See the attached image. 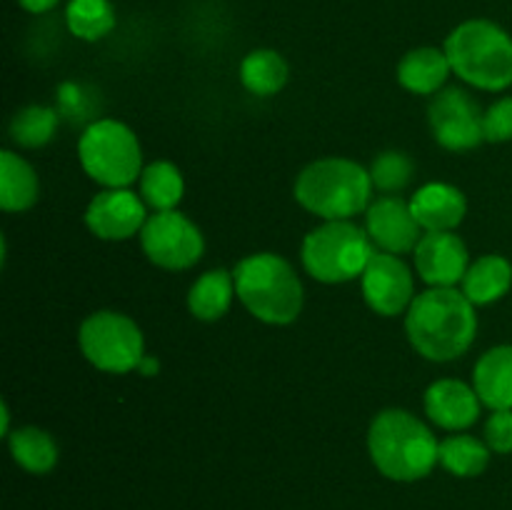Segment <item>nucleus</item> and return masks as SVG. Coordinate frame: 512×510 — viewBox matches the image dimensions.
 Returning a JSON list of instances; mask_svg holds the SVG:
<instances>
[{
	"label": "nucleus",
	"instance_id": "nucleus-13",
	"mask_svg": "<svg viewBox=\"0 0 512 510\" xmlns=\"http://www.w3.org/2000/svg\"><path fill=\"white\" fill-rule=\"evenodd\" d=\"M365 230L378 250L393 255L413 253L423 238V228L415 220L410 200L400 195H380L365 210Z\"/></svg>",
	"mask_w": 512,
	"mask_h": 510
},
{
	"label": "nucleus",
	"instance_id": "nucleus-2",
	"mask_svg": "<svg viewBox=\"0 0 512 510\" xmlns=\"http://www.w3.org/2000/svg\"><path fill=\"white\" fill-rule=\"evenodd\" d=\"M368 450L375 468L398 483L425 478L440 463V443L433 430L403 408L375 415L368 430Z\"/></svg>",
	"mask_w": 512,
	"mask_h": 510
},
{
	"label": "nucleus",
	"instance_id": "nucleus-23",
	"mask_svg": "<svg viewBox=\"0 0 512 510\" xmlns=\"http://www.w3.org/2000/svg\"><path fill=\"white\" fill-rule=\"evenodd\" d=\"M140 198L148 208L155 213H165V210H175L185 195V180L183 173L170 160H153L143 168L140 175Z\"/></svg>",
	"mask_w": 512,
	"mask_h": 510
},
{
	"label": "nucleus",
	"instance_id": "nucleus-6",
	"mask_svg": "<svg viewBox=\"0 0 512 510\" xmlns=\"http://www.w3.org/2000/svg\"><path fill=\"white\" fill-rule=\"evenodd\" d=\"M375 250L368 230L353 220H323V225L305 235L300 258L310 278L340 285L363 278Z\"/></svg>",
	"mask_w": 512,
	"mask_h": 510
},
{
	"label": "nucleus",
	"instance_id": "nucleus-9",
	"mask_svg": "<svg viewBox=\"0 0 512 510\" xmlns=\"http://www.w3.org/2000/svg\"><path fill=\"white\" fill-rule=\"evenodd\" d=\"M140 245L153 265L163 270H188L203 258L205 238L198 225L178 210L153 213L140 230Z\"/></svg>",
	"mask_w": 512,
	"mask_h": 510
},
{
	"label": "nucleus",
	"instance_id": "nucleus-20",
	"mask_svg": "<svg viewBox=\"0 0 512 510\" xmlns=\"http://www.w3.org/2000/svg\"><path fill=\"white\" fill-rule=\"evenodd\" d=\"M40 183L33 165L15 150L0 153V208L5 213H23L38 203Z\"/></svg>",
	"mask_w": 512,
	"mask_h": 510
},
{
	"label": "nucleus",
	"instance_id": "nucleus-21",
	"mask_svg": "<svg viewBox=\"0 0 512 510\" xmlns=\"http://www.w3.org/2000/svg\"><path fill=\"white\" fill-rule=\"evenodd\" d=\"M235 275L223 268L208 270L200 275L188 290V308L193 318L203 323H215L230 310L235 298Z\"/></svg>",
	"mask_w": 512,
	"mask_h": 510
},
{
	"label": "nucleus",
	"instance_id": "nucleus-4",
	"mask_svg": "<svg viewBox=\"0 0 512 510\" xmlns=\"http://www.w3.org/2000/svg\"><path fill=\"white\" fill-rule=\"evenodd\" d=\"M373 190L370 170L350 158H320L295 180V200L323 220H353L368 210Z\"/></svg>",
	"mask_w": 512,
	"mask_h": 510
},
{
	"label": "nucleus",
	"instance_id": "nucleus-16",
	"mask_svg": "<svg viewBox=\"0 0 512 510\" xmlns=\"http://www.w3.org/2000/svg\"><path fill=\"white\" fill-rule=\"evenodd\" d=\"M410 208L423 233H448L465 220L468 200L463 190L450 183H425L413 193Z\"/></svg>",
	"mask_w": 512,
	"mask_h": 510
},
{
	"label": "nucleus",
	"instance_id": "nucleus-30",
	"mask_svg": "<svg viewBox=\"0 0 512 510\" xmlns=\"http://www.w3.org/2000/svg\"><path fill=\"white\" fill-rule=\"evenodd\" d=\"M483 440L493 453H512V410H493L483 428Z\"/></svg>",
	"mask_w": 512,
	"mask_h": 510
},
{
	"label": "nucleus",
	"instance_id": "nucleus-14",
	"mask_svg": "<svg viewBox=\"0 0 512 510\" xmlns=\"http://www.w3.org/2000/svg\"><path fill=\"white\" fill-rule=\"evenodd\" d=\"M413 263L420 280H425L430 288H455L463 283L470 268L468 245L460 235H455V230L423 233L413 250Z\"/></svg>",
	"mask_w": 512,
	"mask_h": 510
},
{
	"label": "nucleus",
	"instance_id": "nucleus-18",
	"mask_svg": "<svg viewBox=\"0 0 512 510\" xmlns=\"http://www.w3.org/2000/svg\"><path fill=\"white\" fill-rule=\"evenodd\" d=\"M473 388L490 410H512V345H495L480 355Z\"/></svg>",
	"mask_w": 512,
	"mask_h": 510
},
{
	"label": "nucleus",
	"instance_id": "nucleus-7",
	"mask_svg": "<svg viewBox=\"0 0 512 510\" xmlns=\"http://www.w3.org/2000/svg\"><path fill=\"white\" fill-rule=\"evenodd\" d=\"M78 160L85 175L103 188H130L145 168L138 135L113 118H100L83 130Z\"/></svg>",
	"mask_w": 512,
	"mask_h": 510
},
{
	"label": "nucleus",
	"instance_id": "nucleus-22",
	"mask_svg": "<svg viewBox=\"0 0 512 510\" xmlns=\"http://www.w3.org/2000/svg\"><path fill=\"white\" fill-rule=\"evenodd\" d=\"M290 78L288 60L270 48L250 50L240 63V83L248 93L258 95V98H270V95L280 93Z\"/></svg>",
	"mask_w": 512,
	"mask_h": 510
},
{
	"label": "nucleus",
	"instance_id": "nucleus-12",
	"mask_svg": "<svg viewBox=\"0 0 512 510\" xmlns=\"http://www.w3.org/2000/svg\"><path fill=\"white\" fill-rule=\"evenodd\" d=\"M148 205L130 188H103L85 210V225L100 240H128L148 223Z\"/></svg>",
	"mask_w": 512,
	"mask_h": 510
},
{
	"label": "nucleus",
	"instance_id": "nucleus-19",
	"mask_svg": "<svg viewBox=\"0 0 512 510\" xmlns=\"http://www.w3.org/2000/svg\"><path fill=\"white\" fill-rule=\"evenodd\" d=\"M512 288V263L505 255L490 253L473 260L465 273L460 290L465 298L478 308V305H493L508 295Z\"/></svg>",
	"mask_w": 512,
	"mask_h": 510
},
{
	"label": "nucleus",
	"instance_id": "nucleus-10",
	"mask_svg": "<svg viewBox=\"0 0 512 510\" xmlns=\"http://www.w3.org/2000/svg\"><path fill=\"white\" fill-rule=\"evenodd\" d=\"M483 113L473 95L460 88H445L435 93L428 108L430 130L435 143L448 150H473L485 140Z\"/></svg>",
	"mask_w": 512,
	"mask_h": 510
},
{
	"label": "nucleus",
	"instance_id": "nucleus-11",
	"mask_svg": "<svg viewBox=\"0 0 512 510\" xmlns=\"http://www.w3.org/2000/svg\"><path fill=\"white\" fill-rule=\"evenodd\" d=\"M363 298L370 310L385 318L408 313L415 300V278L400 255L375 250L373 260L360 278Z\"/></svg>",
	"mask_w": 512,
	"mask_h": 510
},
{
	"label": "nucleus",
	"instance_id": "nucleus-15",
	"mask_svg": "<svg viewBox=\"0 0 512 510\" xmlns=\"http://www.w3.org/2000/svg\"><path fill=\"white\" fill-rule=\"evenodd\" d=\"M425 413L435 425L445 430H460L470 428L475 420L480 418V395L475 393L473 385L463 383L455 378L435 380L428 390H425Z\"/></svg>",
	"mask_w": 512,
	"mask_h": 510
},
{
	"label": "nucleus",
	"instance_id": "nucleus-26",
	"mask_svg": "<svg viewBox=\"0 0 512 510\" xmlns=\"http://www.w3.org/2000/svg\"><path fill=\"white\" fill-rule=\"evenodd\" d=\"M65 25L85 43H95L115 28V8L110 0H70L65 5Z\"/></svg>",
	"mask_w": 512,
	"mask_h": 510
},
{
	"label": "nucleus",
	"instance_id": "nucleus-5",
	"mask_svg": "<svg viewBox=\"0 0 512 510\" xmlns=\"http://www.w3.org/2000/svg\"><path fill=\"white\" fill-rule=\"evenodd\" d=\"M443 50L453 73L473 88L500 93L512 85V38L493 20H465L453 28Z\"/></svg>",
	"mask_w": 512,
	"mask_h": 510
},
{
	"label": "nucleus",
	"instance_id": "nucleus-29",
	"mask_svg": "<svg viewBox=\"0 0 512 510\" xmlns=\"http://www.w3.org/2000/svg\"><path fill=\"white\" fill-rule=\"evenodd\" d=\"M483 133L488 143L512 140V98H500L483 113Z\"/></svg>",
	"mask_w": 512,
	"mask_h": 510
},
{
	"label": "nucleus",
	"instance_id": "nucleus-32",
	"mask_svg": "<svg viewBox=\"0 0 512 510\" xmlns=\"http://www.w3.org/2000/svg\"><path fill=\"white\" fill-rule=\"evenodd\" d=\"M0 418H3L0 430H3V435H10V410H8V403H5V400H3V405H0Z\"/></svg>",
	"mask_w": 512,
	"mask_h": 510
},
{
	"label": "nucleus",
	"instance_id": "nucleus-8",
	"mask_svg": "<svg viewBox=\"0 0 512 510\" xmlns=\"http://www.w3.org/2000/svg\"><path fill=\"white\" fill-rule=\"evenodd\" d=\"M80 353L103 373L125 375L143 365L145 338L140 325L118 310H98L80 323Z\"/></svg>",
	"mask_w": 512,
	"mask_h": 510
},
{
	"label": "nucleus",
	"instance_id": "nucleus-3",
	"mask_svg": "<svg viewBox=\"0 0 512 510\" xmlns=\"http://www.w3.org/2000/svg\"><path fill=\"white\" fill-rule=\"evenodd\" d=\"M235 293L253 318L265 325H290L303 313V280L275 253H253L233 270Z\"/></svg>",
	"mask_w": 512,
	"mask_h": 510
},
{
	"label": "nucleus",
	"instance_id": "nucleus-28",
	"mask_svg": "<svg viewBox=\"0 0 512 510\" xmlns=\"http://www.w3.org/2000/svg\"><path fill=\"white\" fill-rule=\"evenodd\" d=\"M415 175V163L403 150H385L370 165V180L375 190L393 195L408 188V183Z\"/></svg>",
	"mask_w": 512,
	"mask_h": 510
},
{
	"label": "nucleus",
	"instance_id": "nucleus-17",
	"mask_svg": "<svg viewBox=\"0 0 512 510\" xmlns=\"http://www.w3.org/2000/svg\"><path fill=\"white\" fill-rule=\"evenodd\" d=\"M450 73H453V68H450L448 53L433 48V45L413 48L398 63V83L415 95L440 93L443 85L448 83Z\"/></svg>",
	"mask_w": 512,
	"mask_h": 510
},
{
	"label": "nucleus",
	"instance_id": "nucleus-31",
	"mask_svg": "<svg viewBox=\"0 0 512 510\" xmlns=\"http://www.w3.org/2000/svg\"><path fill=\"white\" fill-rule=\"evenodd\" d=\"M58 3L60 0H18L20 8L28 10V13H33V15L50 13V10H53Z\"/></svg>",
	"mask_w": 512,
	"mask_h": 510
},
{
	"label": "nucleus",
	"instance_id": "nucleus-27",
	"mask_svg": "<svg viewBox=\"0 0 512 510\" xmlns=\"http://www.w3.org/2000/svg\"><path fill=\"white\" fill-rule=\"evenodd\" d=\"M60 115L48 105H25L10 120V138L20 148H43L53 140Z\"/></svg>",
	"mask_w": 512,
	"mask_h": 510
},
{
	"label": "nucleus",
	"instance_id": "nucleus-1",
	"mask_svg": "<svg viewBox=\"0 0 512 510\" xmlns=\"http://www.w3.org/2000/svg\"><path fill=\"white\" fill-rule=\"evenodd\" d=\"M410 345L433 363H450L465 355L478 333L475 305L460 288H428L415 295L405 313Z\"/></svg>",
	"mask_w": 512,
	"mask_h": 510
},
{
	"label": "nucleus",
	"instance_id": "nucleus-25",
	"mask_svg": "<svg viewBox=\"0 0 512 510\" xmlns=\"http://www.w3.org/2000/svg\"><path fill=\"white\" fill-rule=\"evenodd\" d=\"M490 453L493 450L488 448V443L475 435H448L440 443V465L458 478H475V475L485 473Z\"/></svg>",
	"mask_w": 512,
	"mask_h": 510
},
{
	"label": "nucleus",
	"instance_id": "nucleus-24",
	"mask_svg": "<svg viewBox=\"0 0 512 510\" xmlns=\"http://www.w3.org/2000/svg\"><path fill=\"white\" fill-rule=\"evenodd\" d=\"M10 455L23 470L33 475H45L58 463V443L53 435L35 425H25L8 435Z\"/></svg>",
	"mask_w": 512,
	"mask_h": 510
}]
</instances>
